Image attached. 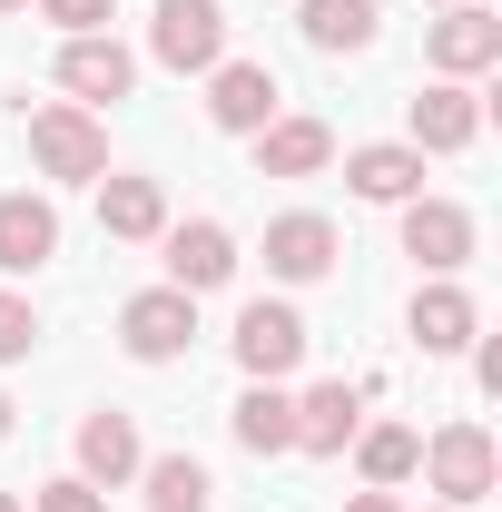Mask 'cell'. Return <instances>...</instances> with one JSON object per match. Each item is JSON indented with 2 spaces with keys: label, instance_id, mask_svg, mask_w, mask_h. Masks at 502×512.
Segmentation results:
<instances>
[{
  "label": "cell",
  "instance_id": "obj_7",
  "mask_svg": "<svg viewBox=\"0 0 502 512\" xmlns=\"http://www.w3.org/2000/svg\"><path fill=\"white\" fill-rule=\"evenodd\" d=\"M207 119L237 128V138H256V128L276 119V69H266V60H217V79H207Z\"/></svg>",
  "mask_w": 502,
  "mask_h": 512
},
{
  "label": "cell",
  "instance_id": "obj_19",
  "mask_svg": "<svg viewBox=\"0 0 502 512\" xmlns=\"http://www.w3.org/2000/svg\"><path fill=\"white\" fill-rule=\"evenodd\" d=\"M99 227H109V237H158V227H168L158 178H109V188H99Z\"/></svg>",
  "mask_w": 502,
  "mask_h": 512
},
{
  "label": "cell",
  "instance_id": "obj_20",
  "mask_svg": "<svg viewBox=\"0 0 502 512\" xmlns=\"http://www.w3.org/2000/svg\"><path fill=\"white\" fill-rule=\"evenodd\" d=\"M237 444L247 453H296V404H286L276 384H247V394H237Z\"/></svg>",
  "mask_w": 502,
  "mask_h": 512
},
{
  "label": "cell",
  "instance_id": "obj_22",
  "mask_svg": "<svg viewBox=\"0 0 502 512\" xmlns=\"http://www.w3.org/2000/svg\"><path fill=\"white\" fill-rule=\"evenodd\" d=\"M355 463H365L375 493H394V483L424 463V434H414V424H375V434H355Z\"/></svg>",
  "mask_w": 502,
  "mask_h": 512
},
{
  "label": "cell",
  "instance_id": "obj_25",
  "mask_svg": "<svg viewBox=\"0 0 502 512\" xmlns=\"http://www.w3.org/2000/svg\"><path fill=\"white\" fill-rule=\"evenodd\" d=\"M30 512H109V503H99V483L60 473V483H40V493H30Z\"/></svg>",
  "mask_w": 502,
  "mask_h": 512
},
{
  "label": "cell",
  "instance_id": "obj_18",
  "mask_svg": "<svg viewBox=\"0 0 502 512\" xmlns=\"http://www.w3.org/2000/svg\"><path fill=\"white\" fill-rule=\"evenodd\" d=\"M473 296H463V286H424V296H414V345H424V355H463V345H473Z\"/></svg>",
  "mask_w": 502,
  "mask_h": 512
},
{
  "label": "cell",
  "instance_id": "obj_4",
  "mask_svg": "<svg viewBox=\"0 0 502 512\" xmlns=\"http://www.w3.org/2000/svg\"><path fill=\"white\" fill-rule=\"evenodd\" d=\"M30 158H40L50 178H99V168H109V128L89 119V109H40V119H30Z\"/></svg>",
  "mask_w": 502,
  "mask_h": 512
},
{
  "label": "cell",
  "instance_id": "obj_28",
  "mask_svg": "<svg viewBox=\"0 0 502 512\" xmlns=\"http://www.w3.org/2000/svg\"><path fill=\"white\" fill-rule=\"evenodd\" d=\"M0 434H10V394H0Z\"/></svg>",
  "mask_w": 502,
  "mask_h": 512
},
{
  "label": "cell",
  "instance_id": "obj_12",
  "mask_svg": "<svg viewBox=\"0 0 502 512\" xmlns=\"http://www.w3.org/2000/svg\"><path fill=\"white\" fill-rule=\"evenodd\" d=\"M365 424V384H315L296 404V453H345Z\"/></svg>",
  "mask_w": 502,
  "mask_h": 512
},
{
  "label": "cell",
  "instance_id": "obj_9",
  "mask_svg": "<svg viewBox=\"0 0 502 512\" xmlns=\"http://www.w3.org/2000/svg\"><path fill=\"white\" fill-rule=\"evenodd\" d=\"M404 256H424L434 276H453V266L473 256V217H463L453 197H404Z\"/></svg>",
  "mask_w": 502,
  "mask_h": 512
},
{
  "label": "cell",
  "instance_id": "obj_10",
  "mask_svg": "<svg viewBox=\"0 0 502 512\" xmlns=\"http://www.w3.org/2000/svg\"><path fill=\"white\" fill-rule=\"evenodd\" d=\"M335 158V128L325 119H266L256 128V178H315Z\"/></svg>",
  "mask_w": 502,
  "mask_h": 512
},
{
  "label": "cell",
  "instance_id": "obj_1",
  "mask_svg": "<svg viewBox=\"0 0 502 512\" xmlns=\"http://www.w3.org/2000/svg\"><path fill=\"white\" fill-rule=\"evenodd\" d=\"M148 50H158V69H217L227 60V10L217 0H158V20H148Z\"/></svg>",
  "mask_w": 502,
  "mask_h": 512
},
{
  "label": "cell",
  "instance_id": "obj_24",
  "mask_svg": "<svg viewBox=\"0 0 502 512\" xmlns=\"http://www.w3.org/2000/svg\"><path fill=\"white\" fill-rule=\"evenodd\" d=\"M40 345V316H30V296H0V365H20Z\"/></svg>",
  "mask_w": 502,
  "mask_h": 512
},
{
  "label": "cell",
  "instance_id": "obj_6",
  "mask_svg": "<svg viewBox=\"0 0 502 512\" xmlns=\"http://www.w3.org/2000/svg\"><path fill=\"white\" fill-rule=\"evenodd\" d=\"M158 237H168V286H188V296H207V286H227V276H237V237H227L217 217L158 227Z\"/></svg>",
  "mask_w": 502,
  "mask_h": 512
},
{
  "label": "cell",
  "instance_id": "obj_14",
  "mask_svg": "<svg viewBox=\"0 0 502 512\" xmlns=\"http://www.w3.org/2000/svg\"><path fill=\"white\" fill-rule=\"evenodd\" d=\"M148 453H138V424L128 414H89L79 424V483H128Z\"/></svg>",
  "mask_w": 502,
  "mask_h": 512
},
{
  "label": "cell",
  "instance_id": "obj_17",
  "mask_svg": "<svg viewBox=\"0 0 502 512\" xmlns=\"http://www.w3.org/2000/svg\"><path fill=\"white\" fill-rule=\"evenodd\" d=\"M473 128H483V99L453 89V79L414 99V148H473Z\"/></svg>",
  "mask_w": 502,
  "mask_h": 512
},
{
  "label": "cell",
  "instance_id": "obj_29",
  "mask_svg": "<svg viewBox=\"0 0 502 512\" xmlns=\"http://www.w3.org/2000/svg\"><path fill=\"white\" fill-rule=\"evenodd\" d=\"M0 512H20V493H0Z\"/></svg>",
  "mask_w": 502,
  "mask_h": 512
},
{
  "label": "cell",
  "instance_id": "obj_31",
  "mask_svg": "<svg viewBox=\"0 0 502 512\" xmlns=\"http://www.w3.org/2000/svg\"><path fill=\"white\" fill-rule=\"evenodd\" d=\"M443 512H453V503H443Z\"/></svg>",
  "mask_w": 502,
  "mask_h": 512
},
{
  "label": "cell",
  "instance_id": "obj_30",
  "mask_svg": "<svg viewBox=\"0 0 502 512\" xmlns=\"http://www.w3.org/2000/svg\"><path fill=\"white\" fill-rule=\"evenodd\" d=\"M0 10H30V0H0Z\"/></svg>",
  "mask_w": 502,
  "mask_h": 512
},
{
  "label": "cell",
  "instance_id": "obj_23",
  "mask_svg": "<svg viewBox=\"0 0 502 512\" xmlns=\"http://www.w3.org/2000/svg\"><path fill=\"white\" fill-rule=\"evenodd\" d=\"M306 40L315 50H365L375 40V0H306Z\"/></svg>",
  "mask_w": 502,
  "mask_h": 512
},
{
  "label": "cell",
  "instance_id": "obj_2",
  "mask_svg": "<svg viewBox=\"0 0 502 512\" xmlns=\"http://www.w3.org/2000/svg\"><path fill=\"white\" fill-rule=\"evenodd\" d=\"M188 335H197V296H188V286H148V296H128V306H119V345L138 355V365L188 355Z\"/></svg>",
  "mask_w": 502,
  "mask_h": 512
},
{
  "label": "cell",
  "instance_id": "obj_3",
  "mask_svg": "<svg viewBox=\"0 0 502 512\" xmlns=\"http://www.w3.org/2000/svg\"><path fill=\"white\" fill-rule=\"evenodd\" d=\"M414 473H434V493L463 512V503H483V493H493L502 453H493V434H483V424H443L434 444H424V463H414Z\"/></svg>",
  "mask_w": 502,
  "mask_h": 512
},
{
  "label": "cell",
  "instance_id": "obj_16",
  "mask_svg": "<svg viewBox=\"0 0 502 512\" xmlns=\"http://www.w3.org/2000/svg\"><path fill=\"white\" fill-rule=\"evenodd\" d=\"M345 178H355V197H375V207H404V197L424 188V148H355Z\"/></svg>",
  "mask_w": 502,
  "mask_h": 512
},
{
  "label": "cell",
  "instance_id": "obj_8",
  "mask_svg": "<svg viewBox=\"0 0 502 512\" xmlns=\"http://www.w3.org/2000/svg\"><path fill=\"white\" fill-rule=\"evenodd\" d=\"M424 50H434L443 79H473V69L502 60V20H493V10H473V0H453V10L434 20V40H424Z\"/></svg>",
  "mask_w": 502,
  "mask_h": 512
},
{
  "label": "cell",
  "instance_id": "obj_13",
  "mask_svg": "<svg viewBox=\"0 0 502 512\" xmlns=\"http://www.w3.org/2000/svg\"><path fill=\"white\" fill-rule=\"evenodd\" d=\"M325 266H335V227H325V217H276V227H266V276L306 286Z\"/></svg>",
  "mask_w": 502,
  "mask_h": 512
},
{
  "label": "cell",
  "instance_id": "obj_26",
  "mask_svg": "<svg viewBox=\"0 0 502 512\" xmlns=\"http://www.w3.org/2000/svg\"><path fill=\"white\" fill-rule=\"evenodd\" d=\"M50 20H60L69 40H89V30H109V0H40Z\"/></svg>",
  "mask_w": 502,
  "mask_h": 512
},
{
  "label": "cell",
  "instance_id": "obj_21",
  "mask_svg": "<svg viewBox=\"0 0 502 512\" xmlns=\"http://www.w3.org/2000/svg\"><path fill=\"white\" fill-rule=\"evenodd\" d=\"M207 503H217V483H207L197 453H158L148 463V512H207Z\"/></svg>",
  "mask_w": 502,
  "mask_h": 512
},
{
  "label": "cell",
  "instance_id": "obj_15",
  "mask_svg": "<svg viewBox=\"0 0 502 512\" xmlns=\"http://www.w3.org/2000/svg\"><path fill=\"white\" fill-rule=\"evenodd\" d=\"M50 247H60V217H50V197H0V266H10V276H30Z\"/></svg>",
  "mask_w": 502,
  "mask_h": 512
},
{
  "label": "cell",
  "instance_id": "obj_11",
  "mask_svg": "<svg viewBox=\"0 0 502 512\" xmlns=\"http://www.w3.org/2000/svg\"><path fill=\"white\" fill-rule=\"evenodd\" d=\"M128 79H138V60H128L109 30H89V40L60 50V89L69 99H128Z\"/></svg>",
  "mask_w": 502,
  "mask_h": 512
},
{
  "label": "cell",
  "instance_id": "obj_27",
  "mask_svg": "<svg viewBox=\"0 0 502 512\" xmlns=\"http://www.w3.org/2000/svg\"><path fill=\"white\" fill-rule=\"evenodd\" d=\"M345 512H394V493H355V503H345Z\"/></svg>",
  "mask_w": 502,
  "mask_h": 512
},
{
  "label": "cell",
  "instance_id": "obj_5",
  "mask_svg": "<svg viewBox=\"0 0 502 512\" xmlns=\"http://www.w3.org/2000/svg\"><path fill=\"white\" fill-rule=\"evenodd\" d=\"M296 355H306V316L256 296L247 316H237V365H247L256 384H276V375H296Z\"/></svg>",
  "mask_w": 502,
  "mask_h": 512
}]
</instances>
